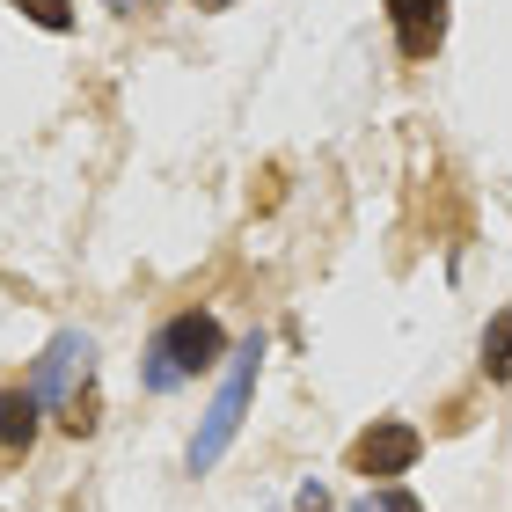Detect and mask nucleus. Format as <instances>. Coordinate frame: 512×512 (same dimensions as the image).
<instances>
[{
  "mask_svg": "<svg viewBox=\"0 0 512 512\" xmlns=\"http://www.w3.org/2000/svg\"><path fill=\"white\" fill-rule=\"evenodd\" d=\"M417 454H425V439H417V425H403V417H381V425H366L352 439V469L366 483H388V476H410Z\"/></svg>",
  "mask_w": 512,
  "mask_h": 512,
  "instance_id": "4",
  "label": "nucleus"
},
{
  "mask_svg": "<svg viewBox=\"0 0 512 512\" xmlns=\"http://www.w3.org/2000/svg\"><path fill=\"white\" fill-rule=\"evenodd\" d=\"M37 417H44V403L30 388H0V454L8 461H22L37 447Z\"/></svg>",
  "mask_w": 512,
  "mask_h": 512,
  "instance_id": "6",
  "label": "nucleus"
},
{
  "mask_svg": "<svg viewBox=\"0 0 512 512\" xmlns=\"http://www.w3.org/2000/svg\"><path fill=\"white\" fill-rule=\"evenodd\" d=\"M220 359H227V330H220V315L183 308V315H169V322H161V330H154V344H147V388H154V395H169L176 381L213 374Z\"/></svg>",
  "mask_w": 512,
  "mask_h": 512,
  "instance_id": "1",
  "label": "nucleus"
},
{
  "mask_svg": "<svg viewBox=\"0 0 512 512\" xmlns=\"http://www.w3.org/2000/svg\"><path fill=\"white\" fill-rule=\"evenodd\" d=\"M88 388H96V344H88L81 330H59L52 344H44V359H37L30 395H37V403H52V410L66 417Z\"/></svg>",
  "mask_w": 512,
  "mask_h": 512,
  "instance_id": "3",
  "label": "nucleus"
},
{
  "mask_svg": "<svg viewBox=\"0 0 512 512\" xmlns=\"http://www.w3.org/2000/svg\"><path fill=\"white\" fill-rule=\"evenodd\" d=\"M286 512H330V483H315V476H308V483L293 491V505H286Z\"/></svg>",
  "mask_w": 512,
  "mask_h": 512,
  "instance_id": "10",
  "label": "nucleus"
},
{
  "mask_svg": "<svg viewBox=\"0 0 512 512\" xmlns=\"http://www.w3.org/2000/svg\"><path fill=\"white\" fill-rule=\"evenodd\" d=\"M198 8H227V0H198Z\"/></svg>",
  "mask_w": 512,
  "mask_h": 512,
  "instance_id": "12",
  "label": "nucleus"
},
{
  "mask_svg": "<svg viewBox=\"0 0 512 512\" xmlns=\"http://www.w3.org/2000/svg\"><path fill=\"white\" fill-rule=\"evenodd\" d=\"M103 8H118V15H139V8H161V0H103Z\"/></svg>",
  "mask_w": 512,
  "mask_h": 512,
  "instance_id": "11",
  "label": "nucleus"
},
{
  "mask_svg": "<svg viewBox=\"0 0 512 512\" xmlns=\"http://www.w3.org/2000/svg\"><path fill=\"white\" fill-rule=\"evenodd\" d=\"M256 359H264V337H249L242 352H235V366H227V381H220V395H213V410H205V425H198V439H191V476H205V469H220V454L235 447V432H242V410H249V395H256Z\"/></svg>",
  "mask_w": 512,
  "mask_h": 512,
  "instance_id": "2",
  "label": "nucleus"
},
{
  "mask_svg": "<svg viewBox=\"0 0 512 512\" xmlns=\"http://www.w3.org/2000/svg\"><path fill=\"white\" fill-rule=\"evenodd\" d=\"M352 512H425V505H417L403 483H366V498H359Z\"/></svg>",
  "mask_w": 512,
  "mask_h": 512,
  "instance_id": "8",
  "label": "nucleus"
},
{
  "mask_svg": "<svg viewBox=\"0 0 512 512\" xmlns=\"http://www.w3.org/2000/svg\"><path fill=\"white\" fill-rule=\"evenodd\" d=\"M483 374H491V381H512V308L491 315V330H483Z\"/></svg>",
  "mask_w": 512,
  "mask_h": 512,
  "instance_id": "7",
  "label": "nucleus"
},
{
  "mask_svg": "<svg viewBox=\"0 0 512 512\" xmlns=\"http://www.w3.org/2000/svg\"><path fill=\"white\" fill-rule=\"evenodd\" d=\"M388 30H395V52L425 66L447 44V0H388Z\"/></svg>",
  "mask_w": 512,
  "mask_h": 512,
  "instance_id": "5",
  "label": "nucleus"
},
{
  "mask_svg": "<svg viewBox=\"0 0 512 512\" xmlns=\"http://www.w3.org/2000/svg\"><path fill=\"white\" fill-rule=\"evenodd\" d=\"M37 30H74V0H15Z\"/></svg>",
  "mask_w": 512,
  "mask_h": 512,
  "instance_id": "9",
  "label": "nucleus"
}]
</instances>
